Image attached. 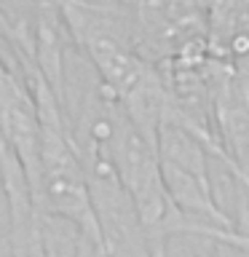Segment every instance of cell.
Wrapping results in <instances>:
<instances>
[{
    "instance_id": "6da1fadb",
    "label": "cell",
    "mask_w": 249,
    "mask_h": 257,
    "mask_svg": "<svg viewBox=\"0 0 249 257\" xmlns=\"http://www.w3.org/2000/svg\"><path fill=\"white\" fill-rule=\"evenodd\" d=\"M88 11H96V14H129V6L126 0H72L70 6H64L59 16L64 22L67 32H72L83 22V16Z\"/></svg>"
},
{
    "instance_id": "7a4b0ae2",
    "label": "cell",
    "mask_w": 249,
    "mask_h": 257,
    "mask_svg": "<svg viewBox=\"0 0 249 257\" xmlns=\"http://www.w3.org/2000/svg\"><path fill=\"white\" fill-rule=\"evenodd\" d=\"M214 257H249V241L238 230H209Z\"/></svg>"
},
{
    "instance_id": "3957f363",
    "label": "cell",
    "mask_w": 249,
    "mask_h": 257,
    "mask_svg": "<svg viewBox=\"0 0 249 257\" xmlns=\"http://www.w3.org/2000/svg\"><path fill=\"white\" fill-rule=\"evenodd\" d=\"M75 257H107V249H104L102 241H96V238L78 230V252H75Z\"/></svg>"
}]
</instances>
